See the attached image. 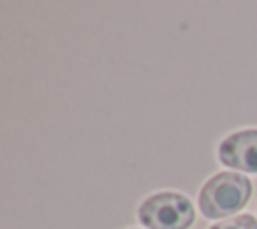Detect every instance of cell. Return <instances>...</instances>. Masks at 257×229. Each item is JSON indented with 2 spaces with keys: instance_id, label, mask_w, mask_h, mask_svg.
<instances>
[{
  "instance_id": "6da1fadb",
  "label": "cell",
  "mask_w": 257,
  "mask_h": 229,
  "mask_svg": "<svg viewBox=\"0 0 257 229\" xmlns=\"http://www.w3.org/2000/svg\"><path fill=\"white\" fill-rule=\"evenodd\" d=\"M253 185L251 181L233 171H223L213 175L199 193V209L209 219H229L239 213L251 199Z\"/></svg>"
},
{
  "instance_id": "7a4b0ae2",
  "label": "cell",
  "mask_w": 257,
  "mask_h": 229,
  "mask_svg": "<svg viewBox=\"0 0 257 229\" xmlns=\"http://www.w3.org/2000/svg\"><path fill=\"white\" fill-rule=\"evenodd\" d=\"M139 221L147 229H189L195 223V209L185 195L163 191L141 203Z\"/></svg>"
},
{
  "instance_id": "3957f363",
  "label": "cell",
  "mask_w": 257,
  "mask_h": 229,
  "mask_svg": "<svg viewBox=\"0 0 257 229\" xmlns=\"http://www.w3.org/2000/svg\"><path fill=\"white\" fill-rule=\"evenodd\" d=\"M219 161L235 171L257 173V129L231 133L219 145Z\"/></svg>"
},
{
  "instance_id": "277c9868",
  "label": "cell",
  "mask_w": 257,
  "mask_h": 229,
  "mask_svg": "<svg viewBox=\"0 0 257 229\" xmlns=\"http://www.w3.org/2000/svg\"><path fill=\"white\" fill-rule=\"evenodd\" d=\"M209 229H257V219L251 213H241V215L217 221Z\"/></svg>"
}]
</instances>
